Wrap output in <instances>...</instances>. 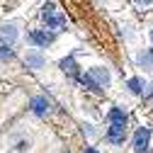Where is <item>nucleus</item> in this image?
<instances>
[{
    "instance_id": "nucleus-4",
    "label": "nucleus",
    "mask_w": 153,
    "mask_h": 153,
    "mask_svg": "<svg viewBox=\"0 0 153 153\" xmlns=\"http://www.w3.org/2000/svg\"><path fill=\"white\" fill-rule=\"evenodd\" d=\"M27 39H29V44H34L36 49H46L49 44H53L56 36H53L51 32H46V29H32V32L27 34Z\"/></svg>"
},
{
    "instance_id": "nucleus-8",
    "label": "nucleus",
    "mask_w": 153,
    "mask_h": 153,
    "mask_svg": "<svg viewBox=\"0 0 153 153\" xmlns=\"http://www.w3.org/2000/svg\"><path fill=\"white\" fill-rule=\"evenodd\" d=\"M61 68H63V73L73 75V78H78V75H80L78 66H75V61H73V56H68V59H63V61H61Z\"/></svg>"
},
{
    "instance_id": "nucleus-9",
    "label": "nucleus",
    "mask_w": 153,
    "mask_h": 153,
    "mask_svg": "<svg viewBox=\"0 0 153 153\" xmlns=\"http://www.w3.org/2000/svg\"><path fill=\"white\" fill-rule=\"evenodd\" d=\"M126 85H129V92L131 95H141L143 92V78H131Z\"/></svg>"
},
{
    "instance_id": "nucleus-13",
    "label": "nucleus",
    "mask_w": 153,
    "mask_h": 153,
    "mask_svg": "<svg viewBox=\"0 0 153 153\" xmlns=\"http://www.w3.org/2000/svg\"><path fill=\"white\" fill-rule=\"evenodd\" d=\"M151 39H153V29H151Z\"/></svg>"
},
{
    "instance_id": "nucleus-1",
    "label": "nucleus",
    "mask_w": 153,
    "mask_h": 153,
    "mask_svg": "<svg viewBox=\"0 0 153 153\" xmlns=\"http://www.w3.org/2000/svg\"><path fill=\"white\" fill-rule=\"evenodd\" d=\"M42 20H44L46 29H53V32L66 29V15H61V10L56 7L53 3H46L42 7Z\"/></svg>"
},
{
    "instance_id": "nucleus-3",
    "label": "nucleus",
    "mask_w": 153,
    "mask_h": 153,
    "mask_svg": "<svg viewBox=\"0 0 153 153\" xmlns=\"http://www.w3.org/2000/svg\"><path fill=\"white\" fill-rule=\"evenodd\" d=\"M151 148V129L148 126H139L134 134V151L136 153H148Z\"/></svg>"
},
{
    "instance_id": "nucleus-6",
    "label": "nucleus",
    "mask_w": 153,
    "mask_h": 153,
    "mask_svg": "<svg viewBox=\"0 0 153 153\" xmlns=\"http://www.w3.org/2000/svg\"><path fill=\"white\" fill-rule=\"evenodd\" d=\"M15 36H17V29H15V25H3V29H0V42L10 46V44L15 42Z\"/></svg>"
},
{
    "instance_id": "nucleus-7",
    "label": "nucleus",
    "mask_w": 153,
    "mask_h": 153,
    "mask_svg": "<svg viewBox=\"0 0 153 153\" xmlns=\"http://www.w3.org/2000/svg\"><path fill=\"white\" fill-rule=\"evenodd\" d=\"M139 66L143 71H153V49H146L139 53Z\"/></svg>"
},
{
    "instance_id": "nucleus-5",
    "label": "nucleus",
    "mask_w": 153,
    "mask_h": 153,
    "mask_svg": "<svg viewBox=\"0 0 153 153\" xmlns=\"http://www.w3.org/2000/svg\"><path fill=\"white\" fill-rule=\"evenodd\" d=\"M32 112L36 114V117H49L51 114V102H49V97H44V95H36V97H32Z\"/></svg>"
},
{
    "instance_id": "nucleus-10",
    "label": "nucleus",
    "mask_w": 153,
    "mask_h": 153,
    "mask_svg": "<svg viewBox=\"0 0 153 153\" xmlns=\"http://www.w3.org/2000/svg\"><path fill=\"white\" fill-rule=\"evenodd\" d=\"M27 61H29L34 68H42V66H44V59H42V56H36V51H29V53H27Z\"/></svg>"
},
{
    "instance_id": "nucleus-2",
    "label": "nucleus",
    "mask_w": 153,
    "mask_h": 153,
    "mask_svg": "<svg viewBox=\"0 0 153 153\" xmlns=\"http://www.w3.org/2000/svg\"><path fill=\"white\" fill-rule=\"evenodd\" d=\"M126 129H129V124H107V141L112 143V146H122L124 141H126Z\"/></svg>"
},
{
    "instance_id": "nucleus-12",
    "label": "nucleus",
    "mask_w": 153,
    "mask_h": 153,
    "mask_svg": "<svg viewBox=\"0 0 153 153\" xmlns=\"http://www.w3.org/2000/svg\"><path fill=\"white\" fill-rule=\"evenodd\" d=\"M83 153H100L95 146H83Z\"/></svg>"
},
{
    "instance_id": "nucleus-11",
    "label": "nucleus",
    "mask_w": 153,
    "mask_h": 153,
    "mask_svg": "<svg viewBox=\"0 0 153 153\" xmlns=\"http://www.w3.org/2000/svg\"><path fill=\"white\" fill-rule=\"evenodd\" d=\"M15 56H12V51H10V46L7 44H3L0 42V61H12Z\"/></svg>"
}]
</instances>
